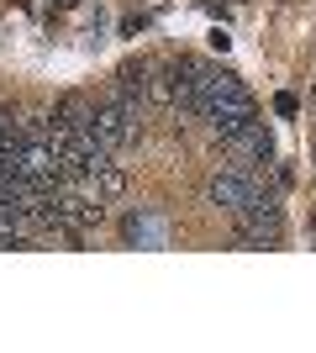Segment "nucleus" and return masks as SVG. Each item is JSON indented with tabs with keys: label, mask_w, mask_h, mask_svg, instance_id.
Returning <instances> with one entry per match:
<instances>
[{
	"label": "nucleus",
	"mask_w": 316,
	"mask_h": 353,
	"mask_svg": "<svg viewBox=\"0 0 316 353\" xmlns=\"http://www.w3.org/2000/svg\"><path fill=\"white\" fill-rule=\"evenodd\" d=\"M90 132L101 137L111 153H116V148H127V143L137 137V105H132V101H121V95H111V101L90 105Z\"/></svg>",
	"instance_id": "2"
},
{
	"label": "nucleus",
	"mask_w": 316,
	"mask_h": 353,
	"mask_svg": "<svg viewBox=\"0 0 316 353\" xmlns=\"http://www.w3.org/2000/svg\"><path fill=\"white\" fill-rule=\"evenodd\" d=\"M222 148H227V163H242V169H258V163L274 159V137L264 132V121H248L242 132L222 137Z\"/></svg>",
	"instance_id": "3"
},
{
	"label": "nucleus",
	"mask_w": 316,
	"mask_h": 353,
	"mask_svg": "<svg viewBox=\"0 0 316 353\" xmlns=\"http://www.w3.org/2000/svg\"><path fill=\"white\" fill-rule=\"evenodd\" d=\"M95 195H101L105 206H111V201H121V195H127V169H116V163H105L101 174H95Z\"/></svg>",
	"instance_id": "4"
},
{
	"label": "nucleus",
	"mask_w": 316,
	"mask_h": 353,
	"mask_svg": "<svg viewBox=\"0 0 316 353\" xmlns=\"http://www.w3.org/2000/svg\"><path fill=\"white\" fill-rule=\"evenodd\" d=\"M264 169H242V163H227V169H216V174L206 179V201L216 211H227V216H242V211H253L258 201H264Z\"/></svg>",
	"instance_id": "1"
}]
</instances>
